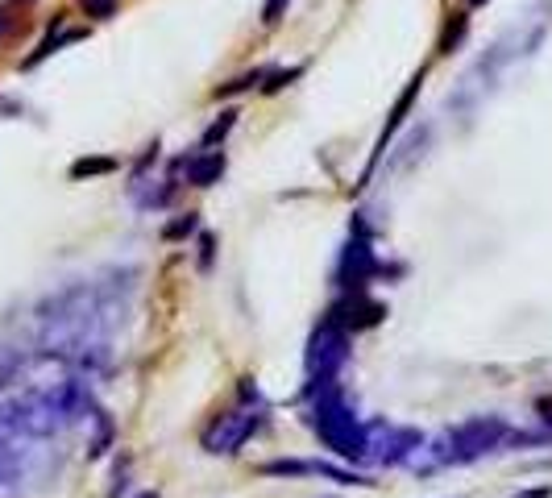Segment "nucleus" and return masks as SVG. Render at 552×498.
Returning <instances> with one entry per match:
<instances>
[{
    "label": "nucleus",
    "mask_w": 552,
    "mask_h": 498,
    "mask_svg": "<svg viewBox=\"0 0 552 498\" xmlns=\"http://www.w3.org/2000/svg\"><path fill=\"white\" fill-rule=\"evenodd\" d=\"M382 266H378V254H374V245H370V237L357 229L353 237H349V245L341 249V262H337V283L345 287V291H366V283L374 279Z\"/></svg>",
    "instance_id": "6"
},
{
    "label": "nucleus",
    "mask_w": 552,
    "mask_h": 498,
    "mask_svg": "<svg viewBox=\"0 0 552 498\" xmlns=\"http://www.w3.org/2000/svg\"><path fill=\"white\" fill-rule=\"evenodd\" d=\"M191 233H200V216L196 212H187V216H175L162 225V241H187Z\"/></svg>",
    "instance_id": "17"
},
{
    "label": "nucleus",
    "mask_w": 552,
    "mask_h": 498,
    "mask_svg": "<svg viewBox=\"0 0 552 498\" xmlns=\"http://www.w3.org/2000/svg\"><path fill=\"white\" fill-rule=\"evenodd\" d=\"M312 478H328L337 486H370L366 474H357V469H341V465H328V461H312Z\"/></svg>",
    "instance_id": "13"
},
{
    "label": "nucleus",
    "mask_w": 552,
    "mask_h": 498,
    "mask_svg": "<svg viewBox=\"0 0 552 498\" xmlns=\"http://www.w3.org/2000/svg\"><path fill=\"white\" fill-rule=\"evenodd\" d=\"M196 262H200L204 274L212 270V262H216V237H212V233H200V258H196Z\"/></svg>",
    "instance_id": "22"
},
{
    "label": "nucleus",
    "mask_w": 552,
    "mask_h": 498,
    "mask_svg": "<svg viewBox=\"0 0 552 498\" xmlns=\"http://www.w3.org/2000/svg\"><path fill=\"white\" fill-rule=\"evenodd\" d=\"M5 30H9V9L0 5V34H5Z\"/></svg>",
    "instance_id": "24"
},
{
    "label": "nucleus",
    "mask_w": 552,
    "mask_h": 498,
    "mask_svg": "<svg viewBox=\"0 0 552 498\" xmlns=\"http://www.w3.org/2000/svg\"><path fill=\"white\" fill-rule=\"evenodd\" d=\"M299 75H303V63H295V67H287V71H270L266 83H262V92H283L287 83H295Z\"/></svg>",
    "instance_id": "19"
},
{
    "label": "nucleus",
    "mask_w": 552,
    "mask_h": 498,
    "mask_svg": "<svg viewBox=\"0 0 552 498\" xmlns=\"http://www.w3.org/2000/svg\"><path fill=\"white\" fill-rule=\"evenodd\" d=\"M266 75H270V67H254V71H245V75L229 79V83H220V88H216V100H225V96H237V92H250L254 83H266Z\"/></svg>",
    "instance_id": "15"
},
{
    "label": "nucleus",
    "mask_w": 552,
    "mask_h": 498,
    "mask_svg": "<svg viewBox=\"0 0 552 498\" xmlns=\"http://www.w3.org/2000/svg\"><path fill=\"white\" fill-rule=\"evenodd\" d=\"M353 353V337L349 328H341L337 320H320V328L308 341V378H337Z\"/></svg>",
    "instance_id": "4"
},
{
    "label": "nucleus",
    "mask_w": 552,
    "mask_h": 498,
    "mask_svg": "<svg viewBox=\"0 0 552 498\" xmlns=\"http://www.w3.org/2000/svg\"><path fill=\"white\" fill-rule=\"evenodd\" d=\"M117 171V158H79L71 162V179H96V175H113Z\"/></svg>",
    "instance_id": "16"
},
{
    "label": "nucleus",
    "mask_w": 552,
    "mask_h": 498,
    "mask_svg": "<svg viewBox=\"0 0 552 498\" xmlns=\"http://www.w3.org/2000/svg\"><path fill=\"white\" fill-rule=\"evenodd\" d=\"M237 108H225V113H220L208 129H204V137H200V150H216V146H225V137L233 133V125H237Z\"/></svg>",
    "instance_id": "12"
},
{
    "label": "nucleus",
    "mask_w": 552,
    "mask_h": 498,
    "mask_svg": "<svg viewBox=\"0 0 552 498\" xmlns=\"http://www.w3.org/2000/svg\"><path fill=\"white\" fill-rule=\"evenodd\" d=\"M507 436H511L507 420H499V415H478V420H465V424L449 428L445 436L436 440V445H428V440H424L420 453L411 457L407 465L424 469V474H432V469H445V465H469V461L486 457L490 449H499Z\"/></svg>",
    "instance_id": "2"
},
{
    "label": "nucleus",
    "mask_w": 552,
    "mask_h": 498,
    "mask_svg": "<svg viewBox=\"0 0 552 498\" xmlns=\"http://www.w3.org/2000/svg\"><path fill=\"white\" fill-rule=\"evenodd\" d=\"M88 420L96 424V436L88 440V457L96 461V457H104L108 449H113V440H117V424H113V415H108L104 407H96V411L88 415Z\"/></svg>",
    "instance_id": "11"
},
{
    "label": "nucleus",
    "mask_w": 552,
    "mask_h": 498,
    "mask_svg": "<svg viewBox=\"0 0 552 498\" xmlns=\"http://www.w3.org/2000/svg\"><path fill=\"white\" fill-rule=\"evenodd\" d=\"M258 428H262V395H258L254 382H245V386H241V407H233V411H225V415H216V420L204 428V440H200V445H204V453H212V457L237 453Z\"/></svg>",
    "instance_id": "3"
},
{
    "label": "nucleus",
    "mask_w": 552,
    "mask_h": 498,
    "mask_svg": "<svg viewBox=\"0 0 552 498\" xmlns=\"http://www.w3.org/2000/svg\"><path fill=\"white\" fill-rule=\"evenodd\" d=\"M308 424L324 440V449L337 453L341 461H349V465L370 461V428L362 424V415L349 407L337 378L308 382Z\"/></svg>",
    "instance_id": "1"
},
{
    "label": "nucleus",
    "mask_w": 552,
    "mask_h": 498,
    "mask_svg": "<svg viewBox=\"0 0 552 498\" xmlns=\"http://www.w3.org/2000/svg\"><path fill=\"white\" fill-rule=\"evenodd\" d=\"M424 432L420 428H399V424H374L370 428V457L378 465H407L420 453Z\"/></svg>",
    "instance_id": "5"
},
{
    "label": "nucleus",
    "mask_w": 552,
    "mask_h": 498,
    "mask_svg": "<svg viewBox=\"0 0 552 498\" xmlns=\"http://www.w3.org/2000/svg\"><path fill=\"white\" fill-rule=\"evenodd\" d=\"M266 478H312V461H295V457H279L262 465Z\"/></svg>",
    "instance_id": "14"
},
{
    "label": "nucleus",
    "mask_w": 552,
    "mask_h": 498,
    "mask_svg": "<svg viewBox=\"0 0 552 498\" xmlns=\"http://www.w3.org/2000/svg\"><path fill=\"white\" fill-rule=\"evenodd\" d=\"M117 5H121V0H79V9H84L92 21H108L117 13Z\"/></svg>",
    "instance_id": "21"
},
{
    "label": "nucleus",
    "mask_w": 552,
    "mask_h": 498,
    "mask_svg": "<svg viewBox=\"0 0 552 498\" xmlns=\"http://www.w3.org/2000/svg\"><path fill=\"white\" fill-rule=\"evenodd\" d=\"M171 171H187V183L191 187H216L220 179H225V171H229V158H225V150H200V154H183V158H175V166Z\"/></svg>",
    "instance_id": "8"
},
{
    "label": "nucleus",
    "mask_w": 552,
    "mask_h": 498,
    "mask_svg": "<svg viewBox=\"0 0 552 498\" xmlns=\"http://www.w3.org/2000/svg\"><path fill=\"white\" fill-rule=\"evenodd\" d=\"M519 498H552V486H536V490H523Z\"/></svg>",
    "instance_id": "23"
},
{
    "label": "nucleus",
    "mask_w": 552,
    "mask_h": 498,
    "mask_svg": "<svg viewBox=\"0 0 552 498\" xmlns=\"http://www.w3.org/2000/svg\"><path fill=\"white\" fill-rule=\"evenodd\" d=\"M75 38H84V34H79V30H63V17H54L50 34H46V38L38 42V50L30 54V59H25V71H30V67H38L42 59H50L54 50H59V46H67V42H75Z\"/></svg>",
    "instance_id": "10"
},
{
    "label": "nucleus",
    "mask_w": 552,
    "mask_h": 498,
    "mask_svg": "<svg viewBox=\"0 0 552 498\" xmlns=\"http://www.w3.org/2000/svg\"><path fill=\"white\" fill-rule=\"evenodd\" d=\"M133 498H158V490H142V494H133Z\"/></svg>",
    "instance_id": "25"
},
{
    "label": "nucleus",
    "mask_w": 552,
    "mask_h": 498,
    "mask_svg": "<svg viewBox=\"0 0 552 498\" xmlns=\"http://www.w3.org/2000/svg\"><path fill=\"white\" fill-rule=\"evenodd\" d=\"M21 5H34V0H21Z\"/></svg>",
    "instance_id": "26"
},
{
    "label": "nucleus",
    "mask_w": 552,
    "mask_h": 498,
    "mask_svg": "<svg viewBox=\"0 0 552 498\" xmlns=\"http://www.w3.org/2000/svg\"><path fill=\"white\" fill-rule=\"evenodd\" d=\"M453 21L445 25V34H440V54H453L457 46H461V38H465V30H469V17L465 13H449Z\"/></svg>",
    "instance_id": "18"
},
{
    "label": "nucleus",
    "mask_w": 552,
    "mask_h": 498,
    "mask_svg": "<svg viewBox=\"0 0 552 498\" xmlns=\"http://www.w3.org/2000/svg\"><path fill=\"white\" fill-rule=\"evenodd\" d=\"M287 9H291V0H262V25H266V30H274V25H283Z\"/></svg>",
    "instance_id": "20"
},
{
    "label": "nucleus",
    "mask_w": 552,
    "mask_h": 498,
    "mask_svg": "<svg viewBox=\"0 0 552 498\" xmlns=\"http://www.w3.org/2000/svg\"><path fill=\"white\" fill-rule=\"evenodd\" d=\"M46 399H50L54 411H59L63 428H67V424H79V420H88V415L96 411L92 382H88L84 374H71V378H63V382H54L50 391H46Z\"/></svg>",
    "instance_id": "7"
},
{
    "label": "nucleus",
    "mask_w": 552,
    "mask_h": 498,
    "mask_svg": "<svg viewBox=\"0 0 552 498\" xmlns=\"http://www.w3.org/2000/svg\"><path fill=\"white\" fill-rule=\"evenodd\" d=\"M420 88H424V75H416L407 83V92L395 100V108H391V121H386V129H382V137H378V150H374V162L386 154V146H391V137L403 129V121H407V108L416 104V96H420Z\"/></svg>",
    "instance_id": "9"
}]
</instances>
